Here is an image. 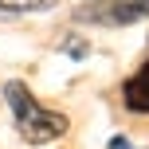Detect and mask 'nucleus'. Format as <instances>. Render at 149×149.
I'll return each instance as SVG.
<instances>
[{"label": "nucleus", "instance_id": "obj_3", "mask_svg": "<svg viewBox=\"0 0 149 149\" xmlns=\"http://www.w3.org/2000/svg\"><path fill=\"white\" fill-rule=\"evenodd\" d=\"M122 94H126V106H130V110L149 114V63L126 82V90H122Z\"/></svg>", "mask_w": 149, "mask_h": 149}, {"label": "nucleus", "instance_id": "obj_1", "mask_svg": "<svg viewBox=\"0 0 149 149\" xmlns=\"http://www.w3.org/2000/svg\"><path fill=\"white\" fill-rule=\"evenodd\" d=\"M145 16L141 0H94V4H82L74 12L79 24H102V28H126V24H137Z\"/></svg>", "mask_w": 149, "mask_h": 149}, {"label": "nucleus", "instance_id": "obj_4", "mask_svg": "<svg viewBox=\"0 0 149 149\" xmlns=\"http://www.w3.org/2000/svg\"><path fill=\"white\" fill-rule=\"evenodd\" d=\"M4 98H8V106H12V114H16V126H20V122H28L31 114L39 110V102L28 94V86H24V82H8V86H4Z\"/></svg>", "mask_w": 149, "mask_h": 149}, {"label": "nucleus", "instance_id": "obj_8", "mask_svg": "<svg viewBox=\"0 0 149 149\" xmlns=\"http://www.w3.org/2000/svg\"><path fill=\"white\" fill-rule=\"evenodd\" d=\"M126 149H130V145H126Z\"/></svg>", "mask_w": 149, "mask_h": 149}, {"label": "nucleus", "instance_id": "obj_2", "mask_svg": "<svg viewBox=\"0 0 149 149\" xmlns=\"http://www.w3.org/2000/svg\"><path fill=\"white\" fill-rule=\"evenodd\" d=\"M67 130V118L63 114H55V110H43L39 106L36 114H31L28 122H20V134L28 137L31 145H43V141H55V137Z\"/></svg>", "mask_w": 149, "mask_h": 149}, {"label": "nucleus", "instance_id": "obj_7", "mask_svg": "<svg viewBox=\"0 0 149 149\" xmlns=\"http://www.w3.org/2000/svg\"><path fill=\"white\" fill-rule=\"evenodd\" d=\"M141 8H145V16H149V0H141Z\"/></svg>", "mask_w": 149, "mask_h": 149}, {"label": "nucleus", "instance_id": "obj_6", "mask_svg": "<svg viewBox=\"0 0 149 149\" xmlns=\"http://www.w3.org/2000/svg\"><path fill=\"white\" fill-rule=\"evenodd\" d=\"M63 51H71V59H86V55H90V43H82L79 36H71V39H63Z\"/></svg>", "mask_w": 149, "mask_h": 149}, {"label": "nucleus", "instance_id": "obj_5", "mask_svg": "<svg viewBox=\"0 0 149 149\" xmlns=\"http://www.w3.org/2000/svg\"><path fill=\"white\" fill-rule=\"evenodd\" d=\"M55 0H0V16H28V12H47Z\"/></svg>", "mask_w": 149, "mask_h": 149}]
</instances>
